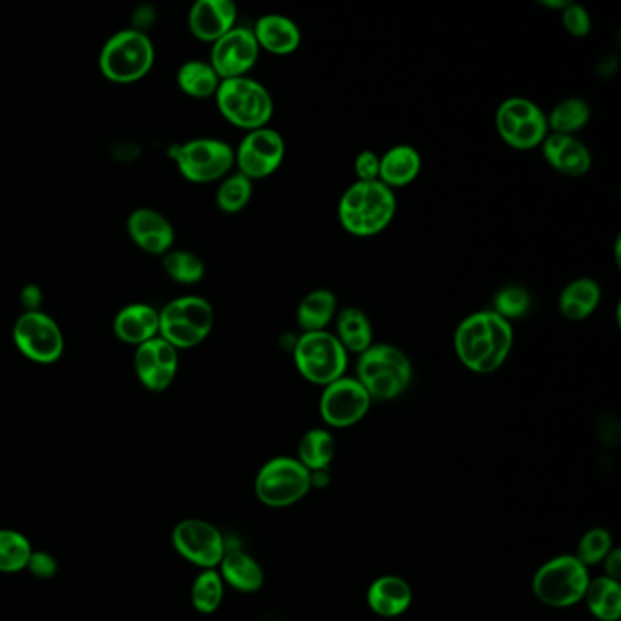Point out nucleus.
<instances>
[{
    "instance_id": "f257e3e1",
    "label": "nucleus",
    "mask_w": 621,
    "mask_h": 621,
    "mask_svg": "<svg viewBox=\"0 0 621 621\" xmlns=\"http://www.w3.org/2000/svg\"><path fill=\"white\" fill-rule=\"evenodd\" d=\"M514 347V327L492 310L470 313L454 333L455 355L475 374H492L505 364Z\"/></svg>"
},
{
    "instance_id": "f03ea898",
    "label": "nucleus",
    "mask_w": 621,
    "mask_h": 621,
    "mask_svg": "<svg viewBox=\"0 0 621 621\" xmlns=\"http://www.w3.org/2000/svg\"><path fill=\"white\" fill-rule=\"evenodd\" d=\"M398 199L381 181H355L339 199L338 219L354 238H374L394 221Z\"/></svg>"
},
{
    "instance_id": "7ed1b4c3",
    "label": "nucleus",
    "mask_w": 621,
    "mask_h": 621,
    "mask_svg": "<svg viewBox=\"0 0 621 621\" xmlns=\"http://www.w3.org/2000/svg\"><path fill=\"white\" fill-rule=\"evenodd\" d=\"M358 381L372 401L400 398L412 381V363L400 347L374 343L358 359Z\"/></svg>"
},
{
    "instance_id": "20e7f679",
    "label": "nucleus",
    "mask_w": 621,
    "mask_h": 621,
    "mask_svg": "<svg viewBox=\"0 0 621 621\" xmlns=\"http://www.w3.org/2000/svg\"><path fill=\"white\" fill-rule=\"evenodd\" d=\"M216 102L221 116L230 124L247 132L267 128L276 110L272 93L261 82L250 77L221 81L216 93Z\"/></svg>"
},
{
    "instance_id": "39448f33",
    "label": "nucleus",
    "mask_w": 621,
    "mask_h": 621,
    "mask_svg": "<svg viewBox=\"0 0 621 621\" xmlns=\"http://www.w3.org/2000/svg\"><path fill=\"white\" fill-rule=\"evenodd\" d=\"M156 62V50L147 33L122 30L108 39L99 56V70L119 84L141 81Z\"/></svg>"
},
{
    "instance_id": "423d86ee",
    "label": "nucleus",
    "mask_w": 621,
    "mask_h": 621,
    "mask_svg": "<svg viewBox=\"0 0 621 621\" xmlns=\"http://www.w3.org/2000/svg\"><path fill=\"white\" fill-rule=\"evenodd\" d=\"M292 354L299 374L319 387L343 378L349 367V352L329 330L301 333L293 344Z\"/></svg>"
},
{
    "instance_id": "0eeeda50",
    "label": "nucleus",
    "mask_w": 621,
    "mask_h": 621,
    "mask_svg": "<svg viewBox=\"0 0 621 621\" xmlns=\"http://www.w3.org/2000/svg\"><path fill=\"white\" fill-rule=\"evenodd\" d=\"M216 321L212 304L199 296L173 299L159 312V338L173 349L187 350L210 335Z\"/></svg>"
},
{
    "instance_id": "6e6552de",
    "label": "nucleus",
    "mask_w": 621,
    "mask_h": 621,
    "mask_svg": "<svg viewBox=\"0 0 621 621\" xmlns=\"http://www.w3.org/2000/svg\"><path fill=\"white\" fill-rule=\"evenodd\" d=\"M589 581V567L583 565L577 555H558L538 569L532 591L541 603L565 609L583 600Z\"/></svg>"
},
{
    "instance_id": "1a4fd4ad",
    "label": "nucleus",
    "mask_w": 621,
    "mask_h": 621,
    "mask_svg": "<svg viewBox=\"0 0 621 621\" xmlns=\"http://www.w3.org/2000/svg\"><path fill=\"white\" fill-rule=\"evenodd\" d=\"M495 130L509 147L531 152L549 136L547 113L531 99L509 97L495 111Z\"/></svg>"
},
{
    "instance_id": "9d476101",
    "label": "nucleus",
    "mask_w": 621,
    "mask_h": 621,
    "mask_svg": "<svg viewBox=\"0 0 621 621\" xmlns=\"http://www.w3.org/2000/svg\"><path fill=\"white\" fill-rule=\"evenodd\" d=\"M310 472L296 458H273L256 478V494L263 505L284 509L309 494Z\"/></svg>"
},
{
    "instance_id": "9b49d317",
    "label": "nucleus",
    "mask_w": 621,
    "mask_h": 621,
    "mask_svg": "<svg viewBox=\"0 0 621 621\" xmlns=\"http://www.w3.org/2000/svg\"><path fill=\"white\" fill-rule=\"evenodd\" d=\"M182 178L198 184L227 178L236 167V150L219 139H193L176 150Z\"/></svg>"
},
{
    "instance_id": "f8f14e48",
    "label": "nucleus",
    "mask_w": 621,
    "mask_h": 621,
    "mask_svg": "<svg viewBox=\"0 0 621 621\" xmlns=\"http://www.w3.org/2000/svg\"><path fill=\"white\" fill-rule=\"evenodd\" d=\"M13 341L22 355L39 364L56 363L64 354L61 327L41 310L24 312L17 319Z\"/></svg>"
},
{
    "instance_id": "ddd939ff",
    "label": "nucleus",
    "mask_w": 621,
    "mask_h": 621,
    "mask_svg": "<svg viewBox=\"0 0 621 621\" xmlns=\"http://www.w3.org/2000/svg\"><path fill=\"white\" fill-rule=\"evenodd\" d=\"M172 545L181 558L202 571L218 569L228 549L218 527L199 518L179 521L172 532Z\"/></svg>"
},
{
    "instance_id": "4468645a",
    "label": "nucleus",
    "mask_w": 621,
    "mask_h": 621,
    "mask_svg": "<svg viewBox=\"0 0 621 621\" xmlns=\"http://www.w3.org/2000/svg\"><path fill=\"white\" fill-rule=\"evenodd\" d=\"M287 156V142L273 128L248 132L236 150L239 173L250 181H261L278 172Z\"/></svg>"
},
{
    "instance_id": "2eb2a0df",
    "label": "nucleus",
    "mask_w": 621,
    "mask_h": 621,
    "mask_svg": "<svg viewBox=\"0 0 621 621\" xmlns=\"http://www.w3.org/2000/svg\"><path fill=\"white\" fill-rule=\"evenodd\" d=\"M372 398L355 378L335 379L327 384L319 401V412L324 423L333 429H347L369 414Z\"/></svg>"
},
{
    "instance_id": "dca6fc26",
    "label": "nucleus",
    "mask_w": 621,
    "mask_h": 621,
    "mask_svg": "<svg viewBox=\"0 0 621 621\" xmlns=\"http://www.w3.org/2000/svg\"><path fill=\"white\" fill-rule=\"evenodd\" d=\"M261 48H259L252 28L236 26L219 41L213 42L210 53V64L221 81L247 77L258 64Z\"/></svg>"
},
{
    "instance_id": "f3484780",
    "label": "nucleus",
    "mask_w": 621,
    "mask_h": 621,
    "mask_svg": "<svg viewBox=\"0 0 621 621\" xmlns=\"http://www.w3.org/2000/svg\"><path fill=\"white\" fill-rule=\"evenodd\" d=\"M136 374L144 389L150 392H162L173 383L179 370V350L164 339H150L139 344L133 355Z\"/></svg>"
},
{
    "instance_id": "a211bd4d",
    "label": "nucleus",
    "mask_w": 621,
    "mask_h": 621,
    "mask_svg": "<svg viewBox=\"0 0 621 621\" xmlns=\"http://www.w3.org/2000/svg\"><path fill=\"white\" fill-rule=\"evenodd\" d=\"M128 236L132 239L142 252L150 256H164L173 248L176 241V230L172 222L168 221L162 213L150 210V208H139L130 213L127 222Z\"/></svg>"
},
{
    "instance_id": "6ab92c4d",
    "label": "nucleus",
    "mask_w": 621,
    "mask_h": 621,
    "mask_svg": "<svg viewBox=\"0 0 621 621\" xmlns=\"http://www.w3.org/2000/svg\"><path fill=\"white\" fill-rule=\"evenodd\" d=\"M238 22V6L232 0H199L188 16V28L202 42H216Z\"/></svg>"
},
{
    "instance_id": "aec40b11",
    "label": "nucleus",
    "mask_w": 621,
    "mask_h": 621,
    "mask_svg": "<svg viewBox=\"0 0 621 621\" xmlns=\"http://www.w3.org/2000/svg\"><path fill=\"white\" fill-rule=\"evenodd\" d=\"M540 148L545 161L567 178H583L592 168L591 150L577 136L549 133Z\"/></svg>"
},
{
    "instance_id": "412c9836",
    "label": "nucleus",
    "mask_w": 621,
    "mask_h": 621,
    "mask_svg": "<svg viewBox=\"0 0 621 621\" xmlns=\"http://www.w3.org/2000/svg\"><path fill=\"white\" fill-rule=\"evenodd\" d=\"M252 31L259 48L272 56H290L293 51H298L303 42L301 28L290 17L279 16V13L261 17Z\"/></svg>"
},
{
    "instance_id": "4be33fe9",
    "label": "nucleus",
    "mask_w": 621,
    "mask_h": 621,
    "mask_svg": "<svg viewBox=\"0 0 621 621\" xmlns=\"http://www.w3.org/2000/svg\"><path fill=\"white\" fill-rule=\"evenodd\" d=\"M113 333L122 343H147L159 335V312L150 304H128L113 319Z\"/></svg>"
},
{
    "instance_id": "5701e85b",
    "label": "nucleus",
    "mask_w": 621,
    "mask_h": 621,
    "mask_svg": "<svg viewBox=\"0 0 621 621\" xmlns=\"http://www.w3.org/2000/svg\"><path fill=\"white\" fill-rule=\"evenodd\" d=\"M423 159L421 153L410 144H398L381 156L379 161V181L392 188L409 187L420 178Z\"/></svg>"
},
{
    "instance_id": "b1692460",
    "label": "nucleus",
    "mask_w": 621,
    "mask_h": 621,
    "mask_svg": "<svg viewBox=\"0 0 621 621\" xmlns=\"http://www.w3.org/2000/svg\"><path fill=\"white\" fill-rule=\"evenodd\" d=\"M367 601L378 617H401L412 603V589L403 578L381 577L370 585Z\"/></svg>"
},
{
    "instance_id": "393cba45",
    "label": "nucleus",
    "mask_w": 621,
    "mask_h": 621,
    "mask_svg": "<svg viewBox=\"0 0 621 621\" xmlns=\"http://www.w3.org/2000/svg\"><path fill=\"white\" fill-rule=\"evenodd\" d=\"M600 301V284L591 278H578L567 284L560 293L558 309L567 321L580 323L597 312Z\"/></svg>"
},
{
    "instance_id": "a878e982",
    "label": "nucleus",
    "mask_w": 621,
    "mask_h": 621,
    "mask_svg": "<svg viewBox=\"0 0 621 621\" xmlns=\"http://www.w3.org/2000/svg\"><path fill=\"white\" fill-rule=\"evenodd\" d=\"M221 574L224 585H230L239 592H258L264 583V572L252 555L241 549H227L221 563Z\"/></svg>"
},
{
    "instance_id": "bb28decb",
    "label": "nucleus",
    "mask_w": 621,
    "mask_h": 621,
    "mask_svg": "<svg viewBox=\"0 0 621 621\" xmlns=\"http://www.w3.org/2000/svg\"><path fill=\"white\" fill-rule=\"evenodd\" d=\"M338 315V298L329 289L312 290L299 303L296 319L301 332H323Z\"/></svg>"
},
{
    "instance_id": "cd10ccee",
    "label": "nucleus",
    "mask_w": 621,
    "mask_h": 621,
    "mask_svg": "<svg viewBox=\"0 0 621 621\" xmlns=\"http://www.w3.org/2000/svg\"><path fill=\"white\" fill-rule=\"evenodd\" d=\"M335 338L347 352L363 354L374 344V329L369 315L358 307H347L338 312L335 319Z\"/></svg>"
},
{
    "instance_id": "c85d7f7f",
    "label": "nucleus",
    "mask_w": 621,
    "mask_h": 621,
    "mask_svg": "<svg viewBox=\"0 0 621 621\" xmlns=\"http://www.w3.org/2000/svg\"><path fill=\"white\" fill-rule=\"evenodd\" d=\"M589 611L600 621H618L621 614V585L612 578L600 577L589 581L585 597Z\"/></svg>"
},
{
    "instance_id": "c756f323",
    "label": "nucleus",
    "mask_w": 621,
    "mask_h": 621,
    "mask_svg": "<svg viewBox=\"0 0 621 621\" xmlns=\"http://www.w3.org/2000/svg\"><path fill=\"white\" fill-rule=\"evenodd\" d=\"M591 107L581 97H569L558 102L547 116L549 133L558 136H577L591 121Z\"/></svg>"
},
{
    "instance_id": "7c9ffc66",
    "label": "nucleus",
    "mask_w": 621,
    "mask_h": 621,
    "mask_svg": "<svg viewBox=\"0 0 621 621\" xmlns=\"http://www.w3.org/2000/svg\"><path fill=\"white\" fill-rule=\"evenodd\" d=\"M335 454V441L333 435L323 429H312L301 438L296 460L309 470H329Z\"/></svg>"
},
{
    "instance_id": "2f4dec72",
    "label": "nucleus",
    "mask_w": 621,
    "mask_h": 621,
    "mask_svg": "<svg viewBox=\"0 0 621 621\" xmlns=\"http://www.w3.org/2000/svg\"><path fill=\"white\" fill-rule=\"evenodd\" d=\"M178 84L193 99H208V97H216L221 79L210 62L188 61L179 68Z\"/></svg>"
},
{
    "instance_id": "473e14b6",
    "label": "nucleus",
    "mask_w": 621,
    "mask_h": 621,
    "mask_svg": "<svg viewBox=\"0 0 621 621\" xmlns=\"http://www.w3.org/2000/svg\"><path fill=\"white\" fill-rule=\"evenodd\" d=\"M162 268L168 273V278L176 283L190 284L201 283L207 267L202 263V259L196 253L187 252V250H170L162 256Z\"/></svg>"
},
{
    "instance_id": "72a5a7b5",
    "label": "nucleus",
    "mask_w": 621,
    "mask_h": 621,
    "mask_svg": "<svg viewBox=\"0 0 621 621\" xmlns=\"http://www.w3.org/2000/svg\"><path fill=\"white\" fill-rule=\"evenodd\" d=\"M31 552V541L22 532L0 529V572L13 574L26 571Z\"/></svg>"
},
{
    "instance_id": "f704fd0d",
    "label": "nucleus",
    "mask_w": 621,
    "mask_h": 621,
    "mask_svg": "<svg viewBox=\"0 0 621 621\" xmlns=\"http://www.w3.org/2000/svg\"><path fill=\"white\" fill-rule=\"evenodd\" d=\"M192 605L201 614H213L224 600V581L216 569L202 571L192 583Z\"/></svg>"
},
{
    "instance_id": "c9c22d12",
    "label": "nucleus",
    "mask_w": 621,
    "mask_h": 621,
    "mask_svg": "<svg viewBox=\"0 0 621 621\" xmlns=\"http://www.w3.org/2000/svg\"><path fill=\"white\" fill-rule=\"evenodd\" d=\"M253 181L244 178L243 173H232L222 179L221 187L216 193L219 210L224 213L243 212L248 202L252 201Z\"/></svg>"
},
{
    "instance_id": "e433bc0d",
    "label": "nucleus",
    "mask_w": 621,
    "mask_h": 621,
    "mask_svg": "<svg viewBox=\"0 0 621 621\" xmlns=\"http://www.w3.org/2000/svg\"><path fill=\"white\" fill-rule=\"evenodd\" d=\"M531 307V292L520 284H507L503 289L498 290L492 299V312L511 323L514 319L523 318Z\"/></svg>"
},
{
    "instance_id": "4c0bfd02",
    "label": "nucleus",
    "mask_w": 621,
    "mask_h": 621,
    "mask_svg": "<svg viewBox=\"0 0 621 621\" xmlns=\"http://www.w3.org/2000/svg\"><path fill=\"white\" fill-rule=\"evenodd\" d=\"M612 551V535L607 529H591L578 543V560L585 567L597 565Z\"/></svg>"
},
{
    "instance_id": "58836bf2",
    "label": "nucleus",
    "mask_w": 621,
    "mask_h": 621,
    "mask_svg": "<svg viewBox=\"0 0 621 621\" xmlns=\"http://www.w3.org/2000/svg\"><path fill=\"white\" fill-rule=\"evenodd\" d=\"M561 22H563L567 33H571L572 37H578V39L591 33V16H589L587 8L581 4L569 2L565 10L561 11Z\"/></svg>"
},
{
    "instance_id": "ea45409f",
    "label": "nucleus",
    "mask_w": 621,
    "mask_h": 621,
    "mask_svg": "<svg viewBox=\"0 0 621 621\" xmlns=\"http://www.w3.org/2000/svg\"><path fill=\"white\" fill-rule=\"evenodd\" d=\"M26 571H30L39 580H51L59 571V563L50 552L33 551Z\"/></svg>"
},
{
    "instance_id": "a19ab883",
    "label": "nucleus",
    "mask_w": 621,
    "mask_h": 621,
    "mask_svg": "<svg viewBox=\"0 0 621 621\" xmlns=\"http://www.w3.org/2000/svg\"><path fill=\"white\" fill-rule=\"evenodd\" d=\"M379 161H381V157L372 150L359 153L354 161L358 181H379Z\"/></svg>"
},
{
    "instance_id": "79ce46f5",
    "label": "nucleus",
    "mask_w": 621,
    "mask_h": 621,
    "mask_svg": "<svg viewBox=\"0 0 621 621\" xmlns=\"http://www.w3.org/2000/svg\"><path fill=\"white\" fill-rule=\"evenodd\" d=\"M22 304L26 307V312H36L42 303V292L37 284H28L21 293Z\"/></svg>"
},
{
    "instance_id": "37998d69",
    "label": "nucleus",
    "mask_w": 621,
    "mask_h": 621,
    "mask_svg": "<svg viewBox=\"0 0 621 621\" xmlns=\"http://www.w3.org/2000/svg\"><path fill=\"white\" fill-rule=\"evenodd\" d=\"M605 574L607 578H612V580L620 581L621 577V551L620 549H612L609 554H607L605 560Z\"/></svg>"
},
{
    "instance_id": "c03bdc74",
    "label": "nucleus",
    "mask_w": 621,
    "mask_h": 621,
    "mask_svg": "<svg viewBox=\"0 0 621 621\" xmlns=\"http://www.w3.org/2000/svg\"><path fill=\"white\" fill-rule=\"evenodd\" d=\"M569 0H541V6L545 8H552V10H565Z\"/></svg>"
}]
</instances>
